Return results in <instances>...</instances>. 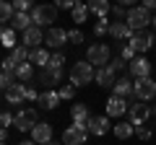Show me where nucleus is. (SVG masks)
I'll list each match as a JSON object with an SVG mask.
<instances>
[{
	"label": "nucleus",
	"instance_id": "nucleus-1",
	"mask_svg": "<svg viewBox=\"0 0 156 145\" xmlns=\"http://www.w3.org/2000/svg\"><path fill=\"white\" fill-rule=\"evenodd\" d=\"M94 75H96L94 65H91L89 60H81V62H76V65L70 67V86H76V88L89 86L91 80H94Z\"/></svg>",
	"mask_w": 156,
	"mask_h": 145
},
{
	"label": "nucleus",
	"instance_id": "nucleus-2",
	"mask_svg": "<svg viewBox=\"0 0 156 145\" xmlns=\"http://www.w3.org/2000/svg\"><path fill=\"white\" fill-rule=\"evenodd\" d=\"M57 21V5H34L31 11V23L37 29H44V26H52Z\"/></svg>",
	"mask_w": 156,
	"mask_h": 145
},
{
	"label": "nucleus",
	"instance_id": "nucleus-3",
	"mask_svg": "<svg viewBox=\"0 0 156 145\" xmlns=\"http://www.w3.org/2000/svg\"><path fill=\"white\" fill-rule=\"evenodd\" d=\"M125 23L130 26V31H146V26L151 23V13L146 11L143 5L130 8V11H128V18H125Z\"/></svg>",
	"mask_w": 156,
	"mask_h": 145
},
{
	"label": "nucleus",
	"instance_id": "nucleus-4",
	"mask_svg": "<svg viewBox=\"0 0 156 145\" xmlns=\"http://www.w3.org/2000/svg\"><path fill=\"white\" fill-rule=\"evenodd\" d=\"M86 60H89L91 65H96V67H107V65H109V60H112L109 47L101 44V42L91 44V47H89V52H86Z\"/></svg>",
	"mask_w": 156,
	"mask_h": 145
},
{
	"label": "nucleus",
	"instance_id": "nucleus-5",
	"mask_svg": "<svg viewBox=\"0 0 156 145\" xmlns=\"http://www.w3.org/2000/svg\"><path fill=\"white\" fill-rule=\"evenodd\" d=\"M37 124H39V117H37L34 109H21V112L13 117V127H16L18 132H31Z\"/></svg>",
	"mask_w": 156,
	"mask_h": 145
},
{
	"label": "nucleus",
	"instance_id": "nucleus-6",
	"mask_svg": "<svg viewBox=\"0 0 156 145\" xmlns=\"http://www.w3.org/2000/svg\"><path fill=\"white\" fill-rule=\"evenodd\" d=\"M135 83V99L138 101H154L156 99V80L154 78H138Z\"/></svg>",
	"mask_w": 156,
	"mask_h": 145
},
{
	"label": "nucleus",
	"instance_id": "nucleus-7",
	"mask_svg": "<svg viewBox=\"0 0 156 145\" xmlns=\"http://www.w3.org/2000/svg\"><path fill=\"white\" fill-rule=\"evenodd\" d=\"M128 114H130V124H133V127H138V124H143L146 119L151 117V106L143 104V101H138V99H133V101H130Z\"/></svg>",
	"mask_w": 156,
	"mask_h": 145
},
{
	"label": "nucleus",
	"instance_id": "nucleus-8",
	"mask_svg": "<svg viewBox=\"0 0 156 145\" xmlns=\"http://www.w3.org/2000/svg\"><path fill=\"white\" fill-rule=\"evenodd\" d=\"M128 42H130V47L135 52H146V49H151L156 44V34L154 31H133V36Z\"/></svg>",
	"mask_w": 156,
	"mask_h": 145
},
{
	"label": "nucleus",
	"instance_id": "nucleus-9",
	"mask_svg": "<svg viewBox=\"0 0 156 145\" xmlns=\"http://www.w3.org/2000/svg\"><path fill=\"white\" fill-rule=\"evenodd\" d=\"M89 137V130L86 127H76V124H68L65 132H62V145H83Z\"/></svg>",
	"mask_w": 156,
	"mask_h": 145
},
{
	"label": "nucleus",
	"instance_id": "nucleus-10",
	"mask_svg": "<svg viewBox=\"0 0 156 145\" xmlns=\"http://www.w3.org/2000/svg\"><path fill=\"white\" fill-rule=\"evenodd\" d=\"M104 109H107V117H122V114H128L130 101H128V99H122V96H115V93H112L109 99H107Z\"/></svg>",
	"mask_w": 156,
	"mask_h": 145
},
{
	"label": "nucleus",
	"instance_id": "nucleus-11",
	"mask_svg": "<svg viewBox=\"0 0 156 145\" xmlns=\"http://www.w3.org/2000/svg\"><path fill=\"white\" fill-rule=\"evenodd\" d=\"M128 75L130 78H151V60H146V57H135L133 62L128 65Z\"/></svg>",
	"mask_w": 156,
	"mask_h": 145
},
{
	"label": "nucleus",
	"instance_id": "nucleus-12",
	"mask_svg": "<svg viewBox=\"0 0 156 145\" xmlns=\"http://www.w3.org/2000/svg\"><path fill=\"white\" fill-rule=\"evenodd\" d=\"M44 42H47V47H50V49H60V47L68 42V31H65V29H57V26H52V29H47V36H44Z\"/></svg>",
	"mask_w": 156,
	"mask_h": 145
},
{
	"label": "nucleus",
	"instance_id": "nucleus-13",
	"mask_svg": "<svg viewBox=\"0 0 156 145\" xmlns=\"http://www.w3.org/2000/svg\"><path fill=\"white\" fill-rule=\"evenodd\" d=\"M31 140L37 145H47V143H52V124H47V122H39L37 127L31 130Z\"/></svg>",
	"mask_w": 156,
	"mask_h": 145
},
{
	"label": "nucleus",
	"instance_id": "nucleus-14",
	"mask_svg": "<svg viewBox=\"0 0 156 145\" xmlns=\"http://www.w3.org/2000/svg\"><path fill=\"white\" fill-rule=\"evenodd\" d=\"M42 42H44V34H42V29L31 26V29H26V31H23L21 44L26 47V49H39V44H42Z\"/></svg>",
	"mask_w": 156,
	"mask_h": 145
},
{
	"label": "nucleus",
	"instance_id": "nucleus-15",
	"mask_svg": "<svg viewBox=\"0 0 156 145\" xmlns=\"http://www.w3.org/2000/svg\"><path fill=\"white\" fill-rule=\"evenodd\" d=\"M62 75H65L62 70H52V67H42L37 78H39V83H42V86H47V91H50L52 86H57V83L62 80Z\"/></svg>",
	"mask_w": 156,
	"mask_h": 145
},
{
	"label": "nucleus",
	"instance_id": "nucleus-16",
	"mask_svg": "<svg viewBox=\"0 0 156 145\" xmlns=\"http://www.w3.org/2000/svg\"><path fill=\"white\" fill-rule=\"evenodd\" d=\"M112 91H115V96H122V99H128V101L135 99V83H130V75L117 78V83H115Z\"/></svg>",
	"mask_w": 156,
	"mask_h": 145
},
{
	"label": "nucleus",
	"instance_id": "nucleus-17",
	"mask_svg": "<svg viewBox=\"0 0 156 145\" xmlns=\"http://www.w3.org/2000/svg\"><path fill=\"white\" fill-rule=\"evenodd\" d=\"M94 80L101 86V88H115V83H117V72L112 70L109 65H107V67H96Z\"/></svg>",
	"mask_w": 156,
	"mask_h": 145
},
{
	"label": "nucleus",
	"instance_id": "nucleus-18",
	"mask_svg": "<svg viewBox=\"0 0 156 145\" xmlns=\"http://www.w3.org/2000/svg\"><path fill=\"white\" fill-rule=\"evenodd\" d=\"M86 130H89V135H96V137H101V135L109 132V117H91L89 124H86Z\"/></svg>",
	"mask_w": 156,
	"mask_h": 145
},
{
	"label": "nucleus",
	"instance_id": "nucleus-19",
	"mask_svg": "<svg viewBox=\"0 0 156 145\" xmlns=\"http://www.w3.org/2000/svg\"><path fill=\"white\" fill-rule=\"evenodd\" d=\"M70 119H73V124H76V127H86V124H89V119H91L89 106H86V104H76V106L70 109Z\"/></svg>",
	"mask_w": 156,
	"mask_h": 145
},
{
	"label": "nucleus",
	"instance_id": "nucleus-20",
	"mask_svg": "<svg viewBox=\"0 0 156 145\" xmlns=\"http://www.w3.org/2000/svg\"><path fill=\"white\" fill-rule=\"evenodd\" d=\"M5 101L8 104H23V101H26V86L16 80V83L5 91Z\"/></svg>",
	"mask_w": 156,
	"mask_h": 145
},
{
	"label": "nucleus",
	"instance_id": "nucleus-21",
	"mask_svg": "<svg viewBox=\"0 0 156 145\" xmlns=\"http://www.w3.org/2000/svg\"><path fill=\"white\" fill-rule=\"evenodd\" d=\"M37 104L42 106V109H47V112H52V109H57V104H60V96H57V91H44V93H39Z\"/></svg>",
	"mask_w": 156,
	"mask_h": 145
},
{
	"label": "nucleus",
	"instance_id": "nucleus-22",
	"mask_svg": "<svg viewBox=\"0 0 156 145\" xmlns=\"http://www.w3.org/2000/svg\"><path fill=\"white\" fill-rule=\"evenodd\" d=\"M109 36H112V39H117V42H122V39H130L133 31H130V26L125 21H115L109 26Z\"/></svg>",
	"mask_w": 156,
	"mask_h": 145
},
{
	"label": "nucleus",
	"instance_id": "nucleus-23",
	"mask_svg": "<svg viewBox=\"0 0 156 145\" xmlns=\"http://www.w3.org/2000/svg\"><path fill=\"white\" fill-rule=\"evenodd\" d=\"M34 23H31V13H13V18H11V29L13 31H26V29H31Z\"/></svg>",
	"mask_w": 156,
	"mask_h": 145
},
{
	"label": "nucleus",
	"instance_id": "nucleus-24",
	"mask_svg": "<svg viewBox=\"0 0 156 145\" xmlns=\"http://www.w3.org/2000/svg\"><path fill=\"white\" fill-rule=\"evenodd\" d=\"M50 57H52V55H47V49H42V47H39V49H31V52H29V62H31L34 67H39V70L50 65Z\"/></svg>",
	"mask_w": 156,
	"mask_h": 145
},
{
	"label": "nucleus",
	"instance_id": "nucleus-25",
	"mask_svg": "<svg viewBox=\"0 0 156 145\" xmlns=\"http://www.w3.org/2000/svg\"><path fill=\"white\" fill-rule=\"evenodd\" d=\"M34 78V65H31V62H21V65H18L16 67V80H18V83H23V86H26L29 83V80H31Z\"/></svg>",
	"mask_w": 156,
	"mask_h": 145
},
{
	"label": "nucleus",
	"instance_id": "nucleus-26",
	"mask_svg": "<svg viewBox=\"0 0 156 145\" xmlns=\"http://www.w3.org/2000/svg\"><path fill=\"white\" fill-rule=\"evenodd\" d=\"M89 11L96 13V18H107L112 13V5L107 3V0H94V3H89Z\"/></svg>",
	"mask_w": 156,
	"mask_h": 145
},
{
	"label": "nucleus",
	"instance_id": "nucleus-27",
	"mask_svg": "<svg viewBox=\"0 0 156 145\" xmlns=\"http://www.w3.org/2000/svg\"><path fill=\"white\" fill-rule=\"evenodd\" d=\"M112 132H115L117 140H128V137H133V135H135V127L130 122H120V124L112 127Z\"/></svg>",
	"mask_w": 156,
	"mask_h": 145
},
{
	"label": "nucleus",
	"instance_id": "nucleus-28",
	"mask_svg": "<svg viewBox=\"0 0 156 145\" xmlns=\"http://www.w3.org/2000/svg\"><path fill=\"white\" fill-rule=\"evenodd\" d=\"M0 44H3V47H5V49H16V47H18V42H16V31H13V29L11 26H8V29H3V36H0Z\"/></svg>",
	"mask_w": 156,
	"mask_h": 145
},
{
	"label": "nucleus",
	"instance_id": "nucleus-29",
	"mask_svg": "<svg viewBox=\"0 0 156 145\" xmlns=\"http://www.w3.org/2000/svg\"><path fill=\"white\" fill-rule=\"evenodd\" d=\"M73 21H76V23H86V18H89V5H86V3H76V8H73Z\"/></svg>",
	"mask_w": 156,
	"mask_h": 145
},
{
	"label": "nucleus",
	"instance_id": "nucleus-30",
	"mask_svg": "<svg viewBox=\"0 0 156 145\" xmlns=\"http://www.w3.org/2000/svg\"><path fill=\"white\" fill-rule=\"evenodd\" d=\"M109 18H96V23H94V36H107L109 34Z\"/></svg>",
	"mask_w": 156,
	"mask_h": 145
},
{
	"label": "nucleus",
	"instance_id": "nucleus-31",
	"mask_svg": "<svg viewBox=\"0 0 156 145\" xmlns=\"http://www.w3.org/2000/svg\"><path fill=\"white\" fill-rule=\"evenodd\" d=\"M13 5L11 3H5V0H0V23H5V21H11L13 18Z\"/></svg>",
	"mask_w": 156,
	"mask_h": 145
},
{
	"label": "nucleus",
	"instance_id": "nucleus-32",
	"mask_svg": "<svg viewBox=\"0 0 156 145\" xmlns=\"http://www.w3.org/2000/svg\"><path fill=\"white\" fill-rule=\"evenodd\" d=\"M13 83H16V75H13V72H5V70H0V91H8Z\"/></svg>",
	"mask_w": 156,
	"mask_h": 145
},
{
	"label": "nucleus",
	"instance_id": "nucleus-33",
	"mask_svg": "<svg viewBox=\"0 0 156 145\" xmlns=\"http://www.w3.org/2000/svg\"><path fill=\"white\" fill-rule=\"evenodd\" d=\"M57 96H60V101H70L73 96H76V86H70V83L60 86V88H57Z\"/></svg>",
	"mask_w": 156,
	"mask_h": 145
},
{
	"label": "nucleus",
	"instance_id": "nucleus-34",
	"mask_svg": "<svg viewBox=\"0 0 156 145\" xmlns=\"http://www.w3.org/2000/svg\"><path fill=\"white\" fill-rule=\"evenodd\" d=\"M29 52H31V49H26V47H23V44H18L16 49L11 52V57H13V60L18 62V65H21V62H26V60H29Z\"/></svg>",
	"mask_w": 156,
	"mask_h": 145
},
{
	"label": "nucleus",
	"instance_id": "nucleus-35",
	"mask_svg": "<svg viewBox=\"0 0 156 145\" xmlns=\"http://www.w3.org/2000/svg\"><path fill=\"white\" fill-rule=\"evenodd\" d=\"M47 67H52V70H62V67H65V55H62V52H55V55L50 57V65Z\"/></svg>",
	"mask_w": 156,
	"mask_h": 145
},
{
	"label": "nucleus",
	"instance_id": "nucleus-36",
	"mask_svg": "<svg viewBox=\"0 0 156 145\" xmlns=\"http://www.w3.org/2000/svg\"><path fill=\"white\" fill-rule=\"evenodd\" d=\"M120 57H122V60H125V62L130 65V62H133L135 57H138V52H135V49H133L130 44H122V49H120Z\"/></svg>",
	"mask_w": 156,
	"mask_h": 145
},
{
	"label": "nucleus",
	"instance_id": "nucleus-37",
	"mask_svg": "<svg viewBox=\"0 0 156 145\" xmlns=\"http://www.w3.org/2000/svg\"><path fill=\"white\" fill-rule=\"evenodd\" d=\"M109 67H112L115 72H122V70H128V62H125L122 57H112V60H109Z\"/></svg>",
	"mask_w": 156,
	"mask_h": 145
},
{
	"label": "nucleus",
	"instance_id": "nucleus-38",
	"mask_svg": "<svg viewBox=\"0 0 156 145\" xmlns=\"http://www.w3.org/2000/svg\"><path fill=\"white\" fill-rule=\"evenodd\" d=\"M128 11H130L128 5H112V16H115L117 21H125V18H128Z\"/></svg>",
	"mask_w": 156,
	"mask_h": 145
},
{
	"label": "nucleus",
	"instance_id": "nucleus-39",
	"mask_svg": "<svg viewBox=\"0 0 156 145\" xmlns=\"http://www.w3.org/2000/svg\"><path fill=\"white\" fill-rule=\"evenodd\" d=\"M16 67H18V62L13 60L11 55H8L5 60H3V65H0V70H5V72H13V75H16Z\"/></svg>",
	"mask_w": 156,
	"mask_h": 145
},
{
	"label": "nucleus",
	"instance_id": "nucleus-40",
	"mask_svg": "<svg viewBox=\"0 0 156 145\" xmlns=\"http://www.w3.org/2000/svg\"><path fill=\"white\" fill-rule=\"evenodd\" d=\"M83 39H86L83 31H78V29H70V31H68V42H70V44H81Z\"/></svg>",
	"mask_w": 156,
	"mask_h": 145
},
{
	"label": "nucleus",
	"instance_id": "nucleus-41",
	"mask_svg": "<svg viewBox=\"0 0 156 145\" xmlns=\"http://www.w3.org/2000/svg\"><path fill=\"white\" fill-rule=\"evenodd\" d=\"M135 137L138 140H151V130L146 127V124H138V127H135Z\"/></svg>",
	"mask_w": 156,
	"mask_h": 145
},
{
	"label": "nucleus",
	"instance_id": "nucleus-42",
	"mask_svg": "<svg viewBox=\"0 0 156 145\" xmlns=\"http://www.w3.org/2000/svg\"><path fill=\"white\" fill-rule=\"evenodd\" d=\"M8 124H13V117L8 112H0V130H8Z\"/></svg>",
	"mask_w": 156,
	"mask_h": 145
},
{
	"label": "nucleus",
	"instance_id": "nucleus-43",
	"mask_svg": "<svg viewBox=\"0 0 156 145\" xmlns=\"http://www.w3.org/2000/svg\"><path fill=\"white\" fill-rule=\"evenodd\" d=\"M39 99V91L31 88V86H26V101H37Z\"/></svg>",
	"mask_w": 156,
	"mask_h": 145
},
{
	"label": "nucleus",
	"instance_id": "nucleus-44",
	"mask_svg": "<svg viewBox=\"0 0 156 145\" xmlns=\"http://www.w3.org/2000/svg\"><path fill=\"white\" fill-rule=\"evenodd\" d=\"M57 8H65V11H73V8H76V0H60V3H57Z\"/></svg>",
	"mask_w": 156,
	"mask_h": 145
},
{
	"label": "nucleus",
	"instance_id": "nucleus-45",
	"mask_svg": "<svg viewBox=\"0 0 156 145\" xmlns=\"http://www.w3.org/2000/svg\"><path fill=\"white\" fill-rule=\"evenodd\" d=\"M143 8H146V11H156V0H146V3H143Z\"/></svg>",
	"mask_w": 156,
	"mask_h": 145
},
{
	"label": "nucleus",
	"instance_id": "nucleus-46",
	"mask_svg": "<svg viewBox=\"0 0 156 145\" xmlns=\"http://www.w3.org/2000/svg\"><path fill=\"white\" fill-rule=\"evenodd\" d=\"M0 143H3V145L8 143V130H0Z\"/></svg>",
	"mask_w": 156,
	"mask_h": 145
},
{
	"label": "nucleus",
	"instance_id": "nucleus-47",
	"mask_svg": "<svg viewBox=\"0 0 156 145\" xmlns=\"http://www.w3.org/2000/svg\"><path fill=\"white\" fill-rule=\"evenodd\" d=\"M151 106V117H156V104H148Z\"/></svg>",
	"mask_w": 156,
	"mask_h": 145
},
{
	"label": "nucleus",
	"instance_id": "nucleus-48",
	"mask_svg": "<svg viewBox=\"0 0 156 145\" xmlns=\"http://www.w3.org/2000/svg\"><path fill=\"white\" fill-rule=\"evenodd\" d=\"M18 145H37L34 140H23V143H18Z\"/></svg>",
	"mask_w": 156,
	"mask_h": 145
},
{
	"label": "nucleus",
	"instance_id": "nucleus-49",
	"mask_svg": "<svg viewBox=\"0 0 156 145\" xmlns=\"http://www.w3.org/2000/svg\"><path fill=\"white\" fill-rule=\"evenodd\" d=\"M151 26H154V34H156V16H151Z\"/></svg>",
	"mask_w": 156,
	"mask_h": 145
},
{
	"label": "nucleus",
	"instance_id": "nucleus-50",
	"mask_svg": "<svg viewBox=\"0 0 156 145\" xmlns=\"http://www.w3.org/2000/svg\"><path fill=\"white\" fill-rule=\"evenodd\" d=\"M47 145H62V140H60V143H57V140H52V143H47Z\"/></svg>",
	"mask_w": 156,
	"mask_h": 145
},
{
	"label": "nucleus",
	"instance_id": "nucleus-51",
	"mask_svg": "<svg viewBox=\"0 0 156 145\" xmlns=\"http://www.w3.org/2000/svg\"><path fill=\"white\" fill-rule=\"evenodd\" d=\"M3 29H5V26H0V36H3Z\"/></svg>",
	"mask_w": 156,
	"mask_h": 145
},
{
	"label": "nucleus",
	"instance_id": "nucleus-52",
	"mask_svg": "<svg viewBox=\"0 0 156 145\" xmlns=\"http://www.w3.org/2000/svg\"><path fill=\"white\" fill-rule=\"evenodd\" d=\"M0 145H3V143H0Z\"/></svg>",
	"mask_w": 156,
	"mask_h": 145
}]
</instances>
